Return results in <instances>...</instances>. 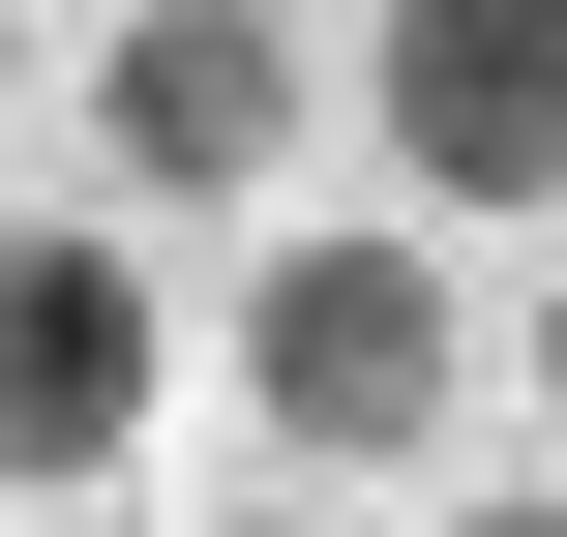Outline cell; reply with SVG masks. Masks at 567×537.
<instances>
[{
	"label": "cell",
	"mask_w": 567,
	"mask_h": 537,
	"mask_svg": "<svg viewBox=\"0 0 567 537\" xmlns=\"http://www.w3.org/2000/svg\"><path fill=\"white\" fill-rule=\"evenodd\" d=\"M150 389H179V299H150L120 239L0 209V508H90V478L150 448Z\"/></svg>",
	"instance_id": "cell-2"
},
{
	"label": "cell",
	"mask_w": 567,
	"mask_h": 537,
	"mask_svg": "<svg viewBox=\"0 0 567 537\" xmlns=\"http://www.w3.org/2000/svg\"><path fill=\"white\" fill-rule=\"evenodd\" d=\"M0 90H30V0H0Z\"/></svg>",
	"instance_id": "cell-7"
},
{
	"label": "cell",
	"mask_w": 567,
	"mask_h": 537,
	"mask_svg": "<svg viewBox=\"0 0 567 537\" xmlns=\"http://www.w3.org/2000/svg\"><path fill=\"white\" fill-rule=\"evenodd\" d=\"M239 389H269V448L389 478V448H449V419H478V329H449V269H419V239H299V269L239 299Z\"/></svg>",
	"instance_id": "cell-1"
},
{
	"label": "cell",
	"mask_w": 567,
	"mask_h": 537,
	"mask_svg": "<svg viewBox=\"0 0 567 537\" xmlns=\"http://www.w3.org/2000/svg\"><path fill=\"white\" fill-rule=\"evenodd\" d=\"M90 149H120L150 209H239V179L299 149V30H269V0H120V60H90Z\"/></svg>",
	"instance_id": "cell-4"
},
{
	"label": "cell",
	"mask_w": 567,
	"mask_h": 537,
	"mask_svg": "<svg viewBox=\"0 0 567 537\" xmlns=\"http://www.w3.org/2000/svg\"><path fill=\"white\" fill-rule=\"evenodd\" d=\"M538 419H567V299H538Z\"/></svg>",
	"instance_id": "cell-5"
},
{
	"label": "cell",
	"mask_w": 567,
	"mask_h": 537,
	"mask_svg": "<svg viewBox=\"0 0 567 537\" xmlns=\"http://www.w3.org/2000/svg\"><path fill=\"white\" fill-rule=\"evenodd\" d=\"M449 537H567V508H449Z\"/></svg>",
	"instance_id": "cell-6"
},
{
	"label": "cell",
	"mask_w": 567,
	"mask_h": 537,
	"mask_svg": "<svg viewBox=\"0 0 567 537\" xmlns=\"http://www.w3.org/2000/svg\"><path fill=\"white\" fill-rule=\"evenodd\" d=\"M239 537H269V508H239Z\"/></svg>",
	"instance_id": "cell-8"
},
{
	"label": "cell",
	"mask_w": 567,
	"mask_h": 537,
	"mask_svg": "<svg viewBox=\"0 0 567 537\" xmlns=\"http://www.w3.org/2000/svg\"><path fill=\"white\" fill-rule=\"evenodd\" d=\"M389 149L419 209H567V0H389Z\"/></svg>",
	"instance_id": "cell-3"
}]
</instances>
